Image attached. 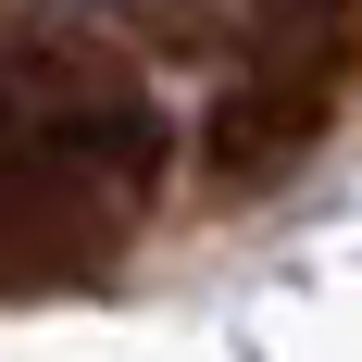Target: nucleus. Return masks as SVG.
I'll use <instances>...</instances> for the list:
<instances>
[{
  "instance_id": "nucleus-1",
  "label": "nucleus",
  "mask_w": 362,
  "mask_h": 362,
  "mask_svg": "<svg viewBox=\"0 0 362 362\" xmlns=\"http://www.w3.org/2000/svg\"><path fill=\"white\" fill-rule=\"evenodd\" d=\"M325 100H337V50H300V63H275V88H238V100L213 112V175H275L313 125H325Z\"/></svg>"
}]
</instances>
